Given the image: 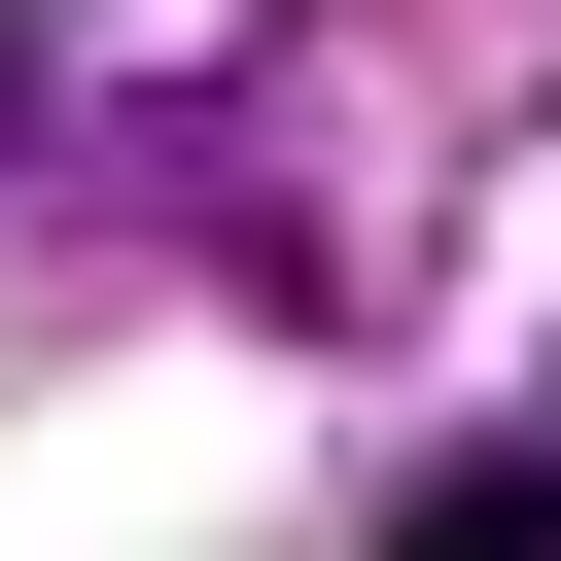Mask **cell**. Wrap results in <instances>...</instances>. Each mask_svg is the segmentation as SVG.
<instances>
[{
  "mask_svg": "<svg viewBox=\"0 0 561 561\" xmlns=\"http://www.w3.org/2000/svg\"><path fill=\"white\" fill-rule=\"evenodd\" d=\"M386 561H561V456H421V526Z\"/></svg>",
  "mask_w": 561,
  "mask_h": 561,
  "instance_id": "cell-1",
  "label": "cell"
}]
</instances>
